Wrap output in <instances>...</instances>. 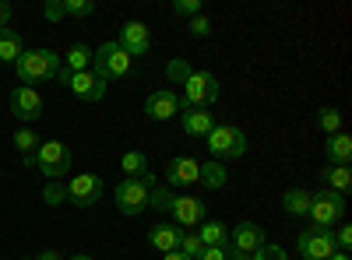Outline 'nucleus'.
I'll return each instance as SVG.
<instances>
[{"label": "nucleus", "instance_id": "f257e3e1", "mask_svg": "<svg viewBox=\"0 0 352 260\" xmlns=\"http://www.w3.org/2000/svg\"><path fill=\"white\" fill-rule=\"evenodd\" d=\"M14 71H18V81L32 88V84H43L60 74V56L53 49H21V56L14 60Z\"/></svg>", "mask_w": 352, "mask_h": 260}, {"label": "nucleus", "instance_id": "f03ea898", "mask_svg": "<svg viewBox=\"0 0 352 260\" xmlns=\"http://www.w3.org/2000/svg\"><path fill=\"white\" fill-rule=\"evenodd\" d=\"M155 190V176L152 172H144V176H134V180H124L120 187L113 190V200H116V211L134 218L141 211H148V197Z\"/></svg>", "mask_w": 352, "mask_h": 260}, {"label": "nucleus", "instance_id": "7ed1b4c3", "mask_svg": "<svg viewBox=\"0 0 352 260\" xmlns=\"http://www.w3.org/2000/svg\"><path fill=\"white\" fill-rule=\"evenodd\" d=\"M32 169H39L46 180H64L67 172L74 169V155L64 141H43L39 152L32 155V162H28Z\"/></svg>", "mask_w": 352, "mask_h": 260}, {"label": "nucleus", "instance_id": "20e7f679", "mask_svg": "<svg viewBox=\"0 0 352 260\" xmlns=\"http://www.w3.org/2000/svg\"><path fill=\"white\" fill-rule=\"evenodd\" d=\"M131 56L120 49V46H116V39H109V43H102L96 53H92V67H88V71H92L99 81H116V78H127L131 74Z\"/></svg>", "mask_w": 352, "mask_h": 260}, {"label": "nucleus", "instance_id": "39448f33", "mask_svg": "<svg viewBox=\"0 0 352 260\" xmlns=\"http://www.w3.org/2000/svg\"><path fill=\"white\" fill-rule=\"evenodd\" d=\"M180 99H184V109H212V102L219 99V78L212 71H190Z\"/></svg>", "mask_w": 352, "mask_h": 260}, {"label": "nucleus", "instance_id": "423d86ee", "mask_svg": "<svg viewBox=\"0 0 352 260\" xmlns=\"http://www.w3.org/2000/svg\"><path fill=\"white\" fill-rule=\"evenodd\" d=\"M208 148H212V158L222 162V158H243L247 155V134L232 123H215L208 130Z\"/></svg>", "mask_w": 352, "mask_h": 260}, {"label": "nucleus", "instance_id": "0eeeda50", "mask_svg": "<svg viewBox=\"0 0 352 260\" xmlns=\"http://www.w3.org/2000/svg\"><path fill=\"white\" fill-rule=\"evenodd\" d=\"M342 215H345V197H338L331 190H317L314 193L310 211H307V218H310L314 228H331V225L342 222Z\"/></svg>", "mask_w": 352, "mask_h": 260}, {"label": "nucleus", "instance_id": "6e6552de", "mask_svg": "<svg viewBox=\"0 0 352 260\" xmlns=\"http://www.w3.org/2000/svg\"><path fill=\"white\" fill-rule=\"evenodd\" d=\"M102 193H106V183H102V176H96V172H78V176L67 183V200L74 208L99 204Z\"/></svg>", "mask_w": 352, "mask_h": 260}, {"label": "nucleus", "instance_id": "1a4fd4ad", "mask_svg": "<svg viewBox=\"0 0 352 260\" xmlns=\"http://www.w3.org/2000/svg\"><path fill=\"white\" fill-rule=\"evenodd\" d=\"M296 246H300V253H303L307 260H328L331 253H338L331 228H314V225H307L303 233H300Z\"/></svg>", "mask_w": 352, "mask_h": 260}, {"label": "nucleus", "instance_id": "9d476101", "mask_svg": "<svg viewBox=\"0 0 352 260\" xmlns=\"http://www.w3.org/2000/svg\"><path fill=\"white\" fill-rule=\"evenodd\" d=\"M184 113V99L180 92H173V88H159L148 95V102H144V117L155 120V123H166V120H176Z\"/></svg>", "mask_w": 352, "mask_h": 260}, {"label": "nucleus", "instance_id": "9b49d317", "mask_svg": "<svg viewBox=\"0 0 352 260\" xmlns=\"http://www.w3.org/2000/svg\"><path fill=\"white\" fill-rule=\"evenodd\" d=\"M56 78H60L81 102H102L106 99V81H99L92 71H78V74H64L60 71Z\"/></svg>", "mask_w": 352, "mask_h": 260}, {"label": "nucleus", "instance_id": "f8f14e48", "mask_svg": "<svg viewBox=\"0 0 352 260\" xmlns=\"http://www.w3.org/2000/svg\"><path fill=\"white\" fill-rule=\"evenodd\" d=\"M43 95L36 88H28V84H18V88L11 92V113L21 120V123H36L43 117Z\"/></svg>", "mask_w": 352, "mask_h": 260}, {"label": "nucleus", "instance_id": "ddd939ff", "mask_svg": "<svg viewBox=\"0 0 352 260\" xmlns=\"http://www.w3.org/2000/svg\"><path fill=\"white\" fill-rule=\"evenodd\" d=\"M116 46H120L131 60H134V56H144V53L152 49L148 25H144V21H127V25L120 28V39H116Z\"/></svg>", "mask_w": 352, "mask_h": 260}, {"label": "nucleus", "instance_id": "4468645a", "mask_svg": "<svg viewBox=\"0 0 352 260\" xmlns=\"http://www.w3.org/2000/svg\"><path fill=\"white\" fill-rule=\"evenodd\" d=\"M169 215H173V225H190V228H197L201 222H204V200L201 197H176L173 193V200H169V208H166Z\"/></svg>", "mask_w": 352, "mask_h": 260}, {"label": "nucleus", "instance_id": "2eb2a0df", "mask_svg": "<svg viewBox=\"0 0 352 260\" xmlns=\"http://www.w3.org/2000/svg\"><path fill=\"white\" fill-rule=\"evenodd\" d=\"M264 243L268 239H264V228L257 222H243V225H236L229 233V250L232 253H257Z\"/></svg>", "mask_w": 352, "mask_h": 260}, {"label": "nucleus", "instance_id": "dca6fc26", "mask_svg": "<svg viewBox=\"0 0 352 260\" xmlns=\"http://www.w3.org/2000/svg\"><path fill=\"white\" fill-rule=\"evenodd\" d=\"M201 180V162L190 158V155H176L169 165H166V183L169 187H190Z\"/></svg>", "mask_w": 352, "mask_h": 260}, {"label": "nucleus", "instance_id": "f3484780", "mask_svg": "<svg viewBox=\"0 0 352 260\" xmlns=\"http://www.w3.org/2000/svg\"><path fill=\"white\" fill-rule=\"evenodd\" d=\"M184 239V228L180 225H152L148 228V246L159 253H176Z\"/></svg>", "mask_w": 352, "mask_h": 260}, {"label": "nucleus", "instance_id": "a211bd4d", "mask_svg": "<svg viewBox=\"0 0 352 260\" xmlns=\"http://www.w3.org/2000/svg\"><path fill=\"white\" fill-rule=\"evenodd\" d=\"M180 127L190 137H208V130L215 127V113L212 109H184L180 113Z\"/></svg>", "mask_w": 352, "mask_h": 260}, {"label": "nucleus", "instance_id": "6ab92c4d", "mask_svg": "<svg viewBox=\"0 0 352 260\" xmlns=\"http://www.w3.org/2000/svg\"><path fill=\"white\" fill-rule=\"evenodd\" d=\"M324 155H328V165H349L352 162V137L345 130L331 134L324 141Z\"/></svg>", "mask_w": 352, "mask_h": 260}, {"label": "nucleus", "instance_id": "aec40b11", "mask_svg": "<svg viewBox=\"0 0 352 260\" xmlns=\"http://www.w3.org/2000/svg\"><path fill=\"white\" fill-rule=\"evenodd\" d=\"M320 180H324V190L345 197L352 190V169L349 165H328V169H320Z\"/></svg>", "mask_w": 352, "mask_h": 260}, {"label": "nucleus", "instance_id": "412c9836", "mask_svg": "<svg viewBox=\"0 0 352 260\" xmlns=\"http://www.w3.org/2000/svg\"><path fill=\"white\" fill-rule=\"evenodd\" d=\"M310 200H314V193H310V190L292 187V190H285V193H282V211H285V215H292V218H307Z\"/></svg>", "mask_w": 352, "mask_h": 260}, {"label": "nucleus", "instance_id": "4be33fe9", "mask_svg": "<svg viewBox=\"0 0 352 260\" xmlns=\"http://www.w3.org/2000/svg\"><path fill=\"white\" fill-rule=\"evenodd\" d=\"M92 67V49H88L85 43H74L67 49V56H60V71L64 74H78V71H88Z\"/></svg>", "mask_w": 352, "mask_h": 260}, {"label": "nucleus", "instance_id": "5701e85b", "mask_svg": "<svg viewBox=\"0 0 352 260\" xmlns=\"http://www.w3.org/2000/svg\"><path fill=\"white\" fill-rule=\"evenodd\" d=\"M197 239H201V246H229V233H226V225L219 222V218H204L201 225H197V233H194Z\"/></svg>", "mask_w": 352, "mask_h": 260}, {"label": "nucleus", "instance_id": "b1692460", "mask_svg": "<svg viewBox=\"0 0 352 260\" xmlns=\"http://www.w3.org/2000/svg\"><path fill=\"white\" fill-rule=\"evenodd\" d=\"M21 56V36L14 28H0V60L4 64H14Z\"/></svg>", "mask_w": 352, "mask_h": 260}, {"label": "nucleus", "instance_id": "393cba45", "mask_svg": "<svg viewBox=\"0 0 352 260\" xmlns=\"http://www.w3.org/2000/svg\"><path fill=\"white\" fill-rule=\"evenodd\" d=\"M39 144H43V141H39V134H36L32 127H18V134H14V148L21 152L25 162H32V155L39 152Z\"/></svg>", "mask_w": 352, "mask_h": 260}, {"label": "nucleus", "instance_id": "a878e982", "mask_svg": "<svg viewBox=\"0 0 352 260\" xmlns=\"http://www.w3.org/2000/svg\"><path fill=\"white\" fill-rule=\"evenodd\" d=\"M197 183H204L208 190H222L226 187V165L222 162H201V180Z\"/></svg>", "mask_w": 352, "mask_h": 260}, {"label": "nucleus", "instance_id": "bb28decb", "mask_svg": "<svg viewBox=\"0 0 352 260\" xmlns=\"http://www.w3.org/2000/svg\"><path fill=\"white\" fill-rule=\"evenodd\" d=\"M120 169H124V180L144 176V172H148V158H144V152H124Z\"/></svg>", "mask_w": 352, "mask_h": 260}, {"label": "nucleus", "instance_id": "cd10ccee", "mask_svg": "<svg viewBox=\"0 0 352 260\" xmlns=\"http://www.w3.org/2000/svg\"><path fill=\"white\" fill-rule=\"evenodd\" d=\"M317 127L324 130L328 137H331V134H338V130H342V113H338V109H331V106H324V109L317 113Z\"/></svg>", "mask_w": 352, "mask_h": 260}, {"label": "nucleus", "instance_id": "c85d7f7f", "mask_svg": "<svg viewBox=\"0 0 352 260\" xmlns=\"http://www.w3.org/2000/svg\"><path fill=\"white\" fill-rule=\"evenodd\" d=\"M43 200H46L50 208L64 204V200H67V183H60V180H50V183L43 187Z\"/></svg>", "mask_w": 352, "mask_h": 260}, {"label": "nucleus", "instance_id": "c756f323", "mask_svg": "<svg viewBox=\"0 0 352 260\" xmlns=\"http://www.w3.org/2000/svg\"><path fill=\"white\" fill-rule=\"evenodd\" d=\"M96 11V0H64V18H88Z\"/></svg>", "mask_w": 352, "mask_h": 260}, {"label": "nucleus", "instance_id": "7c9ffc66", "mask_svg": "<svg viewBox=\"0 0 352 260\" xmlns=\"http://www.w3.org/2000/svg\"><path fill=\"white\" fill-rule=\"evenodd\" d=\"M166 78H169L173 84H184V81L190 78V64L176 56V60H169V67H166Z\"/></svg>", "mask_w": 352, "mask_h": 260}, {"label": "nucleus", "instance_id": "2f4dec72", "mask_svg": "<svg viewBox=\"0 0 352 260\" xmlns=\"http://www.w3.org/2000/svg\"><path fill=\"white\" fill-rule=\"evenodd\" d=\"M180 253H184L187 260H197V257L204 253V246H201V239H197L194 233H184V239H180Z\"/></svg>", "mask_w": 352, "mask_h": 260}, {"label": "nucleus", "instance_id": "473e14b6", "mask_svg": "<svg viewBox=\"0 0 352 260\" xmlns=\"http://www.w3.org/2000/svg\"><path fill=\"white\" fill-rule=\"evenodd\" d=\"M250 260H289V253L282 246H275V243H264L257 253H250Z\"/></svg>", "mask_w": 352, "mask_h": 260}, {"label": "nucleus", "instance_id": "72a5a7b5", "mask_svg": "<svg viewBox=\"0 0 352 260\" xmlns=\"http://www.w3.org/2000/svg\"><path fill=\"white\" fill-rule=\"evenodd\" d=\"M169 200H173V190H162V187L155 183V190H152V197H148V208H152V211H166Z\"/></svg>", "mask_w": 352, "mask_h": 260}, {"label": "nucleus", "instance_id": "f704fd0d", "mask_svg": "<svg viewBox=\"0 0 352 260\" xmlns=\"http://www.w3.org/2000/svg\"><path fill=\"white\" fill-rule=\"evenodd\" d=\"M173 11L180 18H197L201 14V0H173Z\"/></svg>", "mask_w": 352, "mask_h": 260}, {"label": "nucleus", "instance_id": "c9c22d12", "mask_svg": "<svg viewBox=\"0 0 352 260\" xmlns=\"http://www.w3.org/2000/svg\"><path fill=\"white\" fill-rule=\"evenodd\" d=\"M331 236H335V250H338V253H349V250H352V228H349V225H342L338 233H331Z\"/></svg>", "mask_w": 352, "mask_h": 260}, {"label": "nucleus", "instance_id": "e433bc0d", "mask_svg": "<svg viewBox=\"0 0 352 260\" xmlns=\"http://www.w3.org/2000/svg\"><path fill=\"white\" fill-rule=\"evenodd\" d=\"M190 32L197 36V39H208L212 36V21L204 18V14H197V18H190Z\"/></svg>", "mask_w": 352, "mask_h": 260}, {"label": "nucleus", "instance_id": "4c0bfd02", "mask_svg": "<svg viewBox=\"0 0 352 260\" xmlns=\"http://www.w3.org/2000/svg\"><path fill=\"white\" fill-rule=\"evenodd\" d=\"M197 260H229V246H204Z\"/></svg>", "mask_w": 352, "mask_h": 260}, {"label": "nucleus", "instance_id": "58836bf2", "mask_svg": "<svg viewBox=\"0 0 352 260\" xmlns=\"http://www.w3.org/2000/svg\"><path fill=\"white\" fill-rule=\"evenodd\" d=\"M43 14H46L50 21H60V18H64V0H50V4L43 8Z\"/></svg>", "mask_w": 352, "mask_h": 260}, {"label": "nucleus", "instance_id": "ea45409f", "mask_svg": "<svg viewBox=\"0 0 352 260\" xmlns=\"http://www.w3.org/2000/svg\"><path fill=\"white\" fill-rule=\"evenodd\" d=\"M11 14H14V8L8 4V0H0V28H8V21H11Z\"/></svg>", "mask_w": 352, "mask_h": 260}, {"label": "nucleus", "instance_id": "a19ab883", "mask_svg": "<svg viewBox=\"0 0 352 260\" xmlns=\"http://www.w3.org/2000/svg\"><path fill=\"white\" fill-rule=\"evenodd\" d=\"M36 260H60V253H56V250H46V253H39Z\"/></svg>", "mask_w": 352, "mask_h": 260}, {"label": "nucleus", "instance_id": "79ce46f5", "mask_svg": "<svg viewBox=\"0 0 352 260\" xmlns=\"http://www.w3.org/2000/svg\"><path fill=\"white\" fill-rule=\"evenodd\" d=\"M162 260H187V257H184L180 250H176V253H162Z\"/></svg>", "mask_w": 352, "mask_h": 260}, {"label": "nucleus", "instance_id": "37998d69", "mask_svg": "<svg viewBox=\"0 0 352 260\" xmlns=\"http://www.w3.org/2000/svg\"><path fill=\"white\" fill-rule=\"evenodd\" d=\"M229 260H250V253H232L229 250Z\"/></svg>", "mask_w": 352, "mask_h": 260}, {"label": "nucleus", "instance_id": "c03bdc74", "mask_svg": "<svg viewBox=\"0 0 352 260\" xmlns=\"http://www.w3.org/2000/svg\"><path fill=\"white\" fill-rule=\"evenodd\" d=\"M328 260H352V257H349V253H331Z\"/></svg>", "mask_w": 352, "mask_h": 260}, {"label": "nucleus", "instance_id": "a18cd8bd", "mask_svg": "<svg viewBox=\"0 0 352 260\" xmlns=\"http://www.w3.org/2000/svg\"><path fill=\"white\" fill-rule=\"evenodd\" d=\"M71 260H96V257H88V253H74Z\"/></svg>", "mask_w": 352, "mask_h": 260}, {"label": "nucleus", "instance_id": "49530a36", "mask_svg": "<svg viewBox=\"0 0 352 260\" xmlns=\"http://www.w3.org/2000/svg\"><path fill=\"white\" fill-rule=\"evenodd\" d=\"M300 260H307V257H300Z\"/></svg>", "mask_w": 352, "mask_h": 260}]
</instances>
